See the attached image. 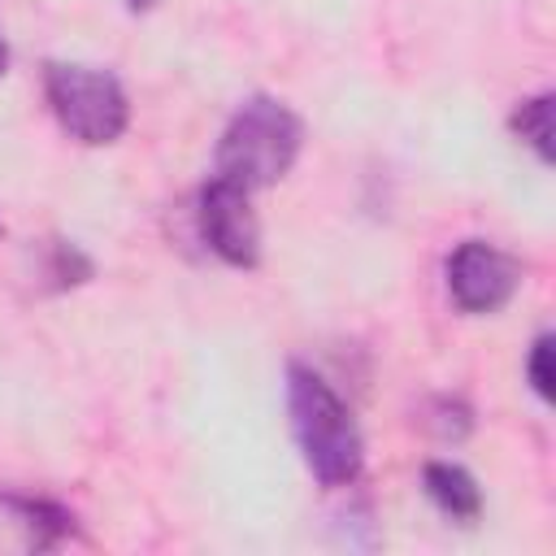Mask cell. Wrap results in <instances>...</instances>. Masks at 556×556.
I'll list each match as a JSON object with an SVG mask.
<instances>
[{
  "mask_svg": "<svg viewBox=\"0 0 556 556\" xmlns=\"http://www.w3.org/2000/svg\"><path fill=\"white\" fill-rule=\"evenodd\" d=\"M287 417L304 469L317 486L343 491L365 473V439L348 400L308 365H287Z\"/></svg>",
  "mask_w": 556,
  "mask_h": 556,
  "instance_id": "obj_1",
  "label": "cell"
},
{
  "mask_svg": "<svg viewBox=\"0 0 556 556\" xmlns=\"http://www.w3.org/2000/svg\"><path fill=\"white\" fill-rule=\"evenodd\" d=\"M304 148V122L278 96H248L213 152V174L239 182L243 191H265L291 174Z\"/></svg>",
  "mask_w": 556,
  "mask_h": 556,
  "instance_id": "obj_2",
  "label": "cell"
},
{
  "mask_svg": "<svg viewBox=\"0 0 556 556\" xmlns=\"http://www.w3.org/2000/svg\"><path fill=\"white\" fill-rule=\"evenodd\" d=\"M43 100H48L56 126L87 148H109L130 126V96H126L122 78L100 65L48 61L43 65Z\"/></svg>",
  "mask_w": 556,
  "mask_h": 556,
  "instance_id": "obj_3",
  "label": "cell"
},
{
  "mask_svg": "<svg viewBox=\"0 0 556 556\" xmlns=\"http://www.w3.org/2000/svg\"><path fill=\"white\" fill-rule=\"evenodd\" d=\"M195 230L200 243L230 269H256L261 265V222L252 208V191H243L230 178H208L195 195Z\"/></svg>",
  "mask_w": 556,
  "mask_h": 556,
  "instance_id": "obj_4",
  "label": "cell"
},
{
  "mask_svg": "<svg viewBox=\"0 0 556 556\" xmlns=\"http://www.w3.org/2000/svg\"><path fill=\"white\" fill-rule=\"evenodd\" d=\"M443 282L460 313L491 317L521 291V261L486 239H460L443 261Z\"/></svg>",
  "mask_w": 556,
  "mask_h": 556,
  "instance_id": "obj_5",
  "label": "cell"
},
{
  "mask_svg": "<svg viewBox=\"0 0 556 556\" xmlns=\"http://www.w3.org/2000/svg\"><path fill=\"white\" fill-rule=\"evenodd\" d=\"M0 508L30 534L35 552H52L65 539H78V517L70 504L52 500V495H35V491H0Z\"/></svg>",
  "mask_w": 556,
  "mask_h": 556,
  "instance_id": "obj_6",
  "label": "cell"
},
{
  "mask_svg": "<svg viewBox=\"0 0 556 556\" xmlns=\"http://www.w3.org/2000/svg\"><path fill=\"white\" fill-rule=\"evenodd\" d=\"M421 491L426 500L447 517V521H460V526H473L482 517V486L478 478L456 465V460H426L421 465Z\"/></svg>",
  "mask_w": 556,
  "mask_h": 556,
  "instance_id": "obj_7",
  "label": "cell"
},
{
  "mask_svg": "<svg viewBox=\"0 0 556 556\" xmlns=\"http://www.w3.org/2000/svg\"><path fill=\"white\" fill-rule=\"evenodd\" d=\"M508 130L517 135V143H526L539 156V165H552L556 161V148H552V91L517 100L513 113H508Z\"/></svg>",
  "mask_w": 556,
  "mask_h": 556,
  "instance_id": "obj_8",
  "label": "cell"
},
{
  "mask_svg": "<svg viewBox=\"0 0 556 556\" xmlns=\"http://www.w3.org/2000/svg\"><path fill=\"white\" fill-rule=\"evenodd\" d=\"M43 287L48 291H70V287H83L91 274H96V261L78 248V243H70V239H52L48 248H43Z\"/></svg>",
  "mask_w": 556,
  "mask_h": 556,
  "instance_id": "obj_9",
  "label": "cell"
},
{
  "mask_svg": "<svg viewBox=\"0 0 556 556\" xmlns=\"http://www.w3.org/2000/svg\"><path fill=\"white\" fill-rule=\"evenodd\" d=\"M421 426L439 443H465L473 434V408L460 395H430L421 404Z\"/></svg>",
  "mask_w": 556,
  "mask_h": 556,
  "instance_id": "obj_10",
  "label": "cell"
},
{
  "mask_svg": "<svg viewBox=\"0 0 556 556\" xmlns=\"http://www.w3.org/2000/svg\"><path fill=\"white\" fill-rule=\"evenodd\" d=\"M526 382H530V391H534L543 404H552V382H556V374H552V334H547V330L534 334V343H530V352H526Z\"/></svg>",
  "mask_w": 556,
  "mask_h": 556,
  "instance_id": "obj_11",
  "label": "cell"
},
{
  "mask_svg": "<svg viewBox=\"0 0 556 556\" xmlns=\"http://www.w3.org/2000/svg\"><path fill=\"white\" fill-rule=\"evenodd\" d=\"M130 13H148V9H156V0H122Z\"/></svg>",
  "mask_w": 556,
  "mask_h": 556,
  "instance_id": "obj_12",
  "label": "cell"
},
{
  "mask_svg": "<svg viewBox=\"0 0 556 556\" xmlns=\"http://www.w3.org/2000/svg\"><path fill=\"white\" fill-rule=\"evenodd\" d=\"M9 74V43H4V35H0V78Z\"/></svg>",
  "mask_w": 556,
  "mask_h": 556,
  "instance_id": "obj_13",
  "label": "cell"
},
{
  "mask_svg": "<svg viewBox=\"0 0 556 556\" xmlns=\"http://www.w3.org/2000/svg\"><path fill=\"white\" fill-rule=\"evenodd\" d=\"M0 230H4V226H0Z\"/></svg>",
  "mask_w": 556,
  "mask_h": 556,
  "instance_id": "obj_14",
  "label": "cell"
}]
</instances>
